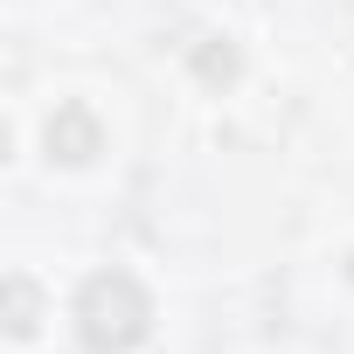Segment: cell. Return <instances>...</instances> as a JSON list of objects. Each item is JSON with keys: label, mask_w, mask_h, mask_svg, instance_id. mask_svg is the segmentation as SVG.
<instances>
[{"label": "cell", "mask_w": 354, "mask_h": 354, "mask_svg": "<svg viewBox=\"0 0 354 354\" xmlns=\"http://www.w3.org/2000/svg\"><path fill=\"white\" fill-rule=\"evenodd\" d=\"M153 333V292L132 271H97L77 292V340L91 354H132Z\"/></svg>", "instance_id": "cell-1"}, {"label": "cell", "mask_w": 354, "mask_h": 354, "mask_svg": "<svg viewBox=\"0 0 354 354\" xmlns=\"http://www.w3.org/2000/svg\"><path fill=\"white\" fill-rule=\"evenodd\" d=\"M35 326H42V292H35L28 278H8V333L28 340Z\"/></svg>", "instance_id": "cell-3"}, {"label": "cell", "mask_w": 354, "mask_h": 354, "mask_svg": "<svg viewBox=\"0 0 354 354\" xmlns=\"http://www.w3.org/2000/svg\"><path fill=\"white\" fill-rule=\"evenodd\" d=\"M42 139H49V160H63V167H91L104 153V125H97L91 104H56Z\"/></svg>", "instance_id": "cell-2"}, {"label": "cell", "mask_w": 354, "mask_h": 354, "mask_svg": "<svg viewBox=\"0 0 354 354\" xmlns=\"http://www.w3.org/2000/svg\"><path fill=\"white\" fill-rule=\"evenodd\" d=\"M202 77H223V84H230V77H236V49H223V56L209 49V56H202Z\"/></svg>", "instance_id": "cell-4"}]
</instances>
